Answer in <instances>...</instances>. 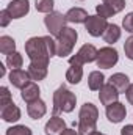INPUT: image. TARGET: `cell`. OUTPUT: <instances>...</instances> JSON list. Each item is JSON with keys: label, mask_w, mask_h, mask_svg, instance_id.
I'll return each instance as SVG.
<instances>
[{"label": "cell", "mask_w": 133, "mask_h": 135, "mask_svg": "<svg viewBox=\"0 0 133 135\" xmlns=\"http://www.w3.org/2000/svg\"><path fill=\"white\" fill-rule=\"evenodd\" d=\"M25 54L30 61L47 63L53 55H57V39L52 36H33L25 42Z\"/></svg>", "instance_id": "obj_1"}, {"label": "cell", "mask_w": 133, "mask_h": 135, "mask_svg": "<svg viewBox=\"0 0 133 135\" xmlns=\"http://www.w3.org/2000/svg\"><path fill=\"white\" fill-rule=\"evenodd\" d=\"M97 118H99V108L93 102H85L78 113V134L89 135L97 131Z\"/></svg>", "instance_id": "obj_2"}, {"label": "cell", "mask_w": 133, "mask_h": 135, "mask_svg": "<svg viewBox=\"0 0 133 135\" xmlns=\"http://www.w3.org/2000/svg\"><path fill=\"white\" fill-rule=\"evenodd\" d=\"M77 96L67 90L64 85H61L55 93H53V115L58 113H70L75 108Z\"/></svg>", "instance_id": "obj_3"}, {"label": "cell", "mask_w": 133, "mask_h": 135, "mask_svg": "<svg viewBox=\"0 0 133 135\" xmlns=\"http://www.w3.org/2000/svg\"><path fill=\"white\" fill-rule=\"evenodd\" d=\"M77 39H78L77 30H74L70 27H66L60 33V36L57 38V55L61 57V58L70 55L72 50H74V46H75Z\"/></svg>", "instance_id": "obj_4"}, {"label": "cell", "mask_w": 133, "mask_h": 135, "mask_svg": "<svg viewBox=\"0 0 133 135\" xmlns=\"http://www.w3.org/2000/svg\"><path fill=\"white\" fill-rule=\"evenodd\" d=\"M97 55H99V50L93 46V44H83L80 47V50L72 55L69 58V65H75V66H83L86 63H93L97 60Z\"/></svg>", "instance_id": "obj_5"}, {"label": "cell", "mask_w": 133, "mask_h": 135, "mask_svg": "<svg viewBox=\"0 0 133 135\" xmlns=\"http://www.w3.org/2000/svg\"><path fill=\"white\" fill-rule=\"evenodd\" d=\"M66 22H67L66 14L58 13V11H52L50 14H47L44 17V24H45L49 33L52 36H55V38H58L60 33L66 28Z\"/></svg>", "instance_id": "obj_6"}, {"label": "cell", "mask_w": 133, "mask_h": 135, "mask_svg": "<svg viewBox=\"0 0 133 135\" xmlns=\"http://www.w3.org/2000/svg\"><path fill=\"white\" fill-rule=\"evenodd\" d=\"M117 61H119V54H117V50L114 47H110V46L100 49L99 55H97V60H96L97 68H102V69H110V68L114 66Z\"/></svg>", "instance_id": "obj_7"}, {"label": "cell", "mask_w": 133, "mask_h": 135, "mask_svg": "<svg viewBox=\"0 0 133 135\" xmlns=\"http://www.w3.org/2000/svg\"><path fill=\"white\" fill-rule=\"evenodd\" d=\"M106 27H108V22H106V19H103V17H100V16H89L88 19H86V22H85V28H86V32L91 35V36H94V38H97V36H103L105 33V30H106Z\"/></svg>", "instance_id": "obj_8"}, {"label": "cell", "mask_w": 133, "mask_h": 135, "mask_svg": "<svg viewBox=\"0 0 133 135\" xmlns=\"http://www.w3.org/2000/svg\"><path fill=\"white\" fill-rule=\"evenodd\" d=\"M105 113H106V118H108L110 123L117 124V123H121L127 116V108H125V105L122 102L117 101V102H113V104L106 105Z\"/></svg>", "instance_id": "obj_9"}, {"label": "cell", "mask_w": 133, "mask_h": 135, "mask_svg": "<svg viewBox=\"0 0 133 135\" xmlns=\"http://www.w3.org/2000/svg\"><path fill=\"white\" fill-rule=\"evenodd\" d=\"M8 79H9V83L14 88H19V90H22L27 83L32 82V77H30L28 71H24L22 68L21 69H11Z\"/></svg>", "instance_id": "obj_10"}, {"label": "cell", "mask_w": 133, "mask_h": 135, "mask_svg": "<svg viewBox=\"0 0 133 135\" xmlns=\"http://www.w3.org/2000/svg\"><path fill=\"white\" fill-rule=\"evenodd\" d=\"M6 9L9 11L13 19H21L30 11V2L28 0H13L8 3Z\"/></svg>", "instance_id": "obj_11"}, {"label": "cell", "mask_w": 133, "mask_h": 135, "mask_svg": "<svg viewBox=\"0 0 133 135\" xmlns=\"http://www.w3.org/2000/svg\"><path fill=\"white\" fill-rule=\"evenodd\" d=\"M99 99L100 102H102V105H110V104H113V102H117V99H119V91L111 85V83H105L102 88L99 90Z\"/></svg>", "instance_id": "obj_12"}, {"label": "cell", "mask_w": 133, "mask_h": 135, "mask_svg": "<svg viewBox=\"0 0 133 135\" xmlns=\"http://www.w3.org/2000/svg\"><path fill=\"white\" fill-rule=\"evenodd\" d=\"M66 123L63 118H60L58 115H53L47 123H45V127H44V132L45 135H61L66 131Z\"/></svg>", "instance_id": "obj_13"}, {"label": "cell", "mask_w": 133, "mask_h": 135, "mask_svg": "<svg viewBox=\"0 0 133 135\" xmlns=\"http://www.w3.org/2000/svg\"><path fill=\"white\" fill-rule=\"evenodd\" d=\"M27 113L32 119H41L47 113V105L42 99H36V101L27 104Z\"/></svg>", "instance_id": "obj_14"}, {"label": "cell", "mask_w": 133, "mask_h": 135, "mask_svg": "<svg viewBox=\"0 0 133 135\" xmlns=\"http://www.w3.org/2000/svg\"><path fill=\"white\" fill-rule=\"evenodd\" d=\"M47 63H38V61H30L28 65V74L32 77L33 82H39V80H44L47 77Z\"/></svg>", "instance_id": "obj_15"}, {"label": "cell", "mask_w": 133, "mask_h": 135, "mask_svg": "<svg viewBox=\"0 0 133 135\" xmlns=\"http://www.w3.org/2000/svg\"><path fill=\"white\" fill-rule=\"evenodd\" d=\"M0 116L5 123H16L21 119V108L14 102H11L9 105L0 108Z\"/></svg>", "instance_id": "obj_16"}, {"label": "cell", "mask_w": 133, "mask_h": 135, "mask_svg": "<svg viewBox=\"0 0 133 135\" xmlns=\"http://www.w3.org/2000/svg\"><path fill=\"white\" fill-rule=\"evenodd\" d=\"M39 94H41L39 86H38V83H36V82H33V80H32L30 83H27V85L21 90L22 101H25L27 104L36 101V99H39Z\"/></svg>", "instance_id": "obj_17"}, {"label": "cell", "mask_w": 133, "mask_h": 135, "mask_svg": "<svg viewBox=\"0 0 133 135\" xmlns=\"http://www.w3.org/2000/svg\"><path fill=\"white\" fill-rule=\"evenodd\" d=\"M108 83H111L119 93H124V94H125L127 88L130 86V79H129L125 74H122V72H116V74H113V75L110 77Z\"/></svg>", "instance_id": "obj_18"}, {"label": "cell", "mask_w": 133, "mask_h": 135, "mask_svg": "<svg viewBox=\"0 0 133 135\" xmlns=\"http://www.w3.org/2000/svg\"><path fill=\"white\" fill-rule=\"evenodd\" d=\"M88 17H89V14L83 8H70L66 13V19L70 24H85Z\"/></svg>", "instance_id": "obj_19"}, {"label": "cell", "mask_w": 133, "mask_h": 135, "mask_svg": "<svg viewBox=\"0 0 133 135\" xmlns=\"http://www.w3.org/2000/svg\"><path fill=\"white\" fill-rule=\"evenodd\" d=\"M103 85H105V75L100 71H93L88 75V86L91 91H99Z\"/></svg>", "instance_id": "obj_20"}, {"label": "cell", "mask_w": 133, "mask_h": 135, "mask_svg": "<svg viewBox=\"0 0 133 135\" xmlns=\"http://www.w3.org/2000/svg\"><path fill=\"white\" fill-rule=\"evenodd\" d=\"M121 33H122V32H121L119 25H116V24H108V27H106V30H105V33H103V39H105V42H108V44H114V42L119 41Z\"/></svg>", "instance_id": "obj_21"}, {"label": "cell", "mask_w": 133, "mask_h": 135, "mask_svg": "<svg viewBox=\"0 0 133 135\" xmlns=\"http://www.w3.org/2000/svg\"><path fill=\"white\" fill-rule=\"evenodd\" d=\"M81 79H83V66L70 65V68L66 71V80L72 85H77L81 82Z\"/></svg>", "instance_id": "obj_22"}, {"label": "cell", "mask_w": 133, "mask_h": 135, "mask_svg": "<svg viewBox=\"0 0 133 135\" xmlns=\"http://www.w3.org/2000/svg\"><path fill=\"white\" fill-rule=\"evenodd\" d=\"M0 52L3 55H8V54H13L16 52V41L11 38V36H0Z\"/></svg>", "instance_id": "obj_23"}, {"label": "cell", "mask_w": 133, "mask_h": 135, "mask_svg": "<svg viewBox=\"0 0 133 135\" xmlns=\"http://www.w3.org/2000/svg\"><path fill=\"white\" fill-rule=\"evenodd\" d=\"M24 65V57L19 52H13L6 55V66L9 69H21Z\"/></svg>", "instance_id": "obj_24"}, {"label": "cell", "mask_w": 133, "mask_h": 135, "mask_svg": "<svg viewBox=\"0 0 133 135\" xmlns=\"http://www.w3.org/2000/svg\"><path fill=\"white\" fill-rule=\"evenodd\" d=\"M34 6L39 13H44V14H50L53 11V6H55V2L53 0H36L34 2Z\"/></svg>", "instance_id": "obj_25"}, {"label": "cell", "mask_w": 133, "mask_h": 135, "mask_svg": "<svg viewBox=\"0 0 133 135\" xmlns=\"http://www.w3.org/2000/svg\"><path fill=\"white\" fill-rule=\"evenodd\" d=\"M96 13H97V16L103 17V19H108V17L117 14V13H116L110 5H106V3H99V5L96 6Z\"/></svg>", "instance_id": "obj_26"}, {"label": "cell", "mask_w": 133, "mask_h": 135, "mask_svg": "<svg viewBox=\"0 0 133 135\" xmlns=\"http://www.w3.org/2000/svg\"><path fill=\"white\" fill-rule=\"evenodd\" d=\"M6 135H32V129L27 127V126H22V124H17V126H13L6 131Z\"/></svg>", "instance_id": "obj_27"}, {"label": "cell", "mask_w": 133, "mask_h": 135, "mask_svg": "<svg viewBox=\"0 0 133 135\" xmlns=\"http://www.w3.org/2000/svg\"><path fill=\"white\" fill-rule=\"evenodd\" d=\"M11 102H13V98H11L9 90H8L6 86H2V88H0V108L9 105Z\"/></svg>", "instance_id": "obj_28"}, {"label": "cell", "mask_w": 133, "mask_h": 135, "mask_svg": "<svg viewBox=\"0 0 133 135\" xmlns=\"http://www.w3.org/2000/svg\"><path fill=\"white\" fill-rule=\"evenodd\" d=\"M102 3L110 5L116 13H121V11L125 8V0H102Z\"/></svg>", "instance_id": "obj_29"}, {"label": "cell", "mask_w": 133, "mask_h": 135, "mask_svg": "<svg viewBox=\"0 0 133 135\" xmlns=\"http://www.w3.org/2000/svg\"><path fill=\"white\" fill-rule=\"evenodd\" d=\"M122 27L125 32L133 35V13H129L124 19H122Z\"/></svg>", "instance_id": "obj_30"}, {"label": "cell", "mask_w": 133, "mask_h": 135, "mask_svg": "<svg viewBox=\"0 0 133 135\" xmlns=\"http://www.w3.org/2000/svg\"><path fill=\"white\" fill-rule=\"evenodd\" d=\"M124 52H125V57L129 60H133V35L130 38L125 39V44H124Z\"/></svg>", "instance_id": "obj_31"}, {"label": "cell", "mask_w": 133, "mask_h": 135, "mask_svg": "<svg viewBox=\"0 0 133 135\" xmlns=\"http://www.w3.org/2000/svg\"><path fill=\"white\" fill-rule=\"evenodd\" d=\"M13 17H11V14H9V11L8 9H2L0 11V27H8V24H9V21H11Z\"/></svg>", "instance_id": "obj_32"}, {"label": "cell", "mask_w": 133, "mask_h": 135, "mask_svg": "<svg viewBox=\"0 0 133 135\" xmlns=\"http://www.w3.org/2000/svg\"><path fill=\"white\" fill-rule=\"evenodd\" d=\"M121 135H133V124H127L121 129Z\"/></svg>", "instance_id": "obj_33"}, {"label": "cell", "mask_w": 133, "mask_h": 135, "mask_svg": "<svg viewBox=\"0 0 133 135\" xmlns=\"http://www.w3.org/2000/svg\"><path fill=\"white\" fill-rule=\"evenodd\" d=\"M125 98H127V101L133 105V83H130V86L127 88V91H125Z\"/></svg>", "instance_id": "obj_34"}, {"label": "cell", "mask_w": 133, "mask_h": 135, "mask_svg": "<svg viewBox=\"0 0 133 135\" xmlns=\"http://www.w3.org/2000/svg\"><path fill=\"white\" fill-rule=\"evenodd\" d=\"M61 135H80V134H78V131H75V129H66Z\"/></svg>", "instance_id": "obj_35"}, {"label": "cell", "mask_w": 133, "mask_h": 135, "mask_svg": "<svg viewBox=\"0 0 133 135\" xmlns=\"http://www.w3.org/2000/svg\"><path fill=\"white\" fill-rule=\"evenodd\" d=\"M5 72H6V71H5V66H3V65H0V77H3V75H5Z\"/></svg>", "instance_id": "obj_36"}, {"label": "cell", "mask_w": 133, "mask_h": 135, "mask_svg": "<svg viewBox=\"0 0 133 135\" xmlns=\"http://www.w3.org/2000/svg\"><path fill=\"white\" fill-rule=\"evenodd\" d=\"M89 135H105V134H102V132H99V131H94L93 134H89Z\"/></svg>", "instance_id": "obj_37"}, {"label": "cell", "mask_w": 133, "mask_h": 135, "mask_svg": "<svg viewBox=\"0 0 133 135\" xmlns=\"http://www.w3.org/2000/svg\"><path fill=\"white\" fill-rule=\"evenodd\" d=\"M80 2H83V0H80Z\"/></svg>", "instance_id": "obj_38"}]
</instances>
